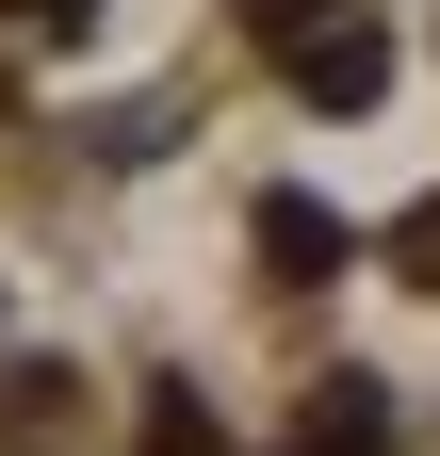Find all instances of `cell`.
<instances>
[{
    "mask_svg": "<svg viewBox=\"0 0 440 456\" xmlns=\"http://www.w3.org/2000/svg\"><path fill=\"white\" fill-rule=\"evenodd\" d=\"M310 98H375V33H326L310 49Z\"/></svg>",
    "mask_w": 440,
    "mask_h": 456,
    "instance_id": "obj_2",
    "label": "cell"
},
{
    "mask_svg": "<svg viewBox=\"0 0 440 456\" xmlns=\"http://www.w3.org/2000/svg\"><path fill=\"white\" fill-rule=\"evenodd\" d=\"M261 261H294V277H326V261H343V228H326L310 196H278V212H261Z\"/></svg>",
    "mask_w": 440,
    "mask_h": 456,
    "instance_id": "obj_1",
    "label": "cell"
}]
</instances>
